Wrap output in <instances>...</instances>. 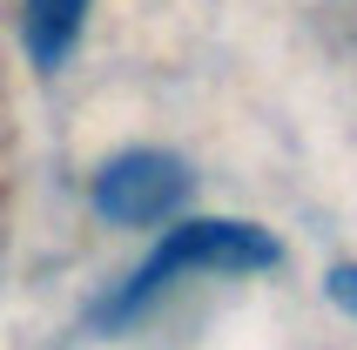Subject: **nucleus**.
Returning a JSON list of instances; mask_svg holds the SVG:
<instances>
[{"mask_svg": "<svg viewBox=\"0 0 357 350\" xmlns=\"http://www.w3.org/2000/svg\"><path fill=\"white\" fill-rule=\"evenodd\" d=\"M270 263H277V243L263 229H250V222H176L155 250L142 256V270L128 276L95 317L115 330V324H128L135 310H149V303L189 270H270Z\"/></svg>", "mask_w": 357, "mask_h": 350, "instance_id": "f257e3e1", "label": "nucleus"}, {"mask_svg": "<svg viewBox=\"0 0 357 350\" xmlns=\"http://www.w3.org/2000/svg\"><path fill=\"white\" fill-rule=\"evenodd\" d=\"M196 189V175L182 155H162V149H128L108 169L95 175V209L121 229H149L162 215H176Z\"/></svg>", "mask_w": 357, "mask_h": 350, "instance_id": "f03ea898", "label": "nucleus"}, {"mask_svg": "<svg viewBox=\"0 0 357 350\" xmlns=\"http://www.w3.org/2000/svg\"><path fill=\"white\" fill-rule=\"evenodd\" d=\"M81 20H88V0H27V54H34V68L68 61Z\"/></svg>", "mask_w": 357, "mask_h": 350, "instance_id": "7ed1b4c3", "label": "nucleus"}, {"mask_svg": "<svg viewBox=\"0 0 357 350\" xmlns=\"http://www.w3.org/2000/svg\"><path fill=\"white\" fill-rule=\"evenodd\" d=\"M324 290H331V303H344V310L357 317V263H344V270H331V283H324Z\"/></svg>", "mask_w": 357, "mask_h": 350, "instance_id": "20e7f679", "label": "nucleus"}]
</instances>
